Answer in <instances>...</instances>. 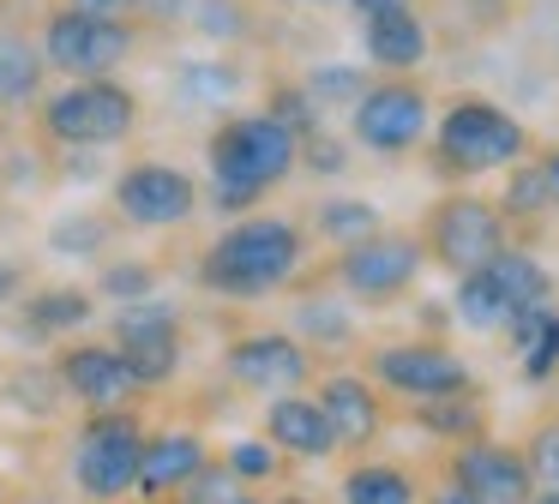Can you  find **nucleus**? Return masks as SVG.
<instances>
[{"instance_id":"0eeeda50","label":"nucleus","mask_w":559,"mask_h":504,"mask_svg":"<svg viewBox=\"0 0 559 504\" xmlns=\"http://www.w3.org/2000/svg\"><path fill=\"white\" fill-rule=\"evenodd\" d=\"M421 240H427V252H433V259L445 264L451 276L481 271V264L493 259L499 247H511L499 204L475 199V192H451V199H439L433 216H427V235H421Z\"/></svg>"},{"instance_id":"ea45409f","label":"nucleus","mask_w":559,"mask_h":504,"mask_svg":"<svg viewBox=\"0 0 559 504\" xmlns=\"http://www.w3.org/2000/svg\"><path fill=\"white\" fill-rule=\"evenodd\" d=\"M73 12H97V19H133L145 0H67Z\"/></svg>"},{"instance_id":"1a4fd4ad","label":"nucleus","mask_w":559,"mask_h":504,"mask_svg":"<svg viewBox=\"0 0 559 504\" xmlns=\"http://www.w3.org/2000/svg\"><path fill=\"white\" fill-rule=\"evenodd\" d=\"M349 127L355 139L367 144L373 156H403L421 144L427 132V91L415 79H385V84H367L349 108Z\"/></svg>"},{"instance_id":"f03ea898","label":"nucleus","mask_w":559,"mask_h":504,"mask_svg":"<svg viewBox=\"0 0 559 504\" xmlns=\"http://www.w3.org/2000/svg\"><path fill=\"white\" fill-rule=\"evenodd\" d=\"M301 259H307V235L295 223H283V216H241L199 259V283L223 300H265L301 271Z\"/></svg>"},{"instance_id":"a878e982","label":"nucleus","mask_w":559,"mask_h":504,"mask_svg":"<svg viewBox=\"0 0 559 504\" xmlns=\"http://www.w3.org/2000/svg\"><path fill=\"white\" fill-rule=\"evenodd\" d=\"M313 223H319V235L337 240V247H355V240L379 235V211L367 199H325Z\"/></svg>"},{"instance_id":"6ab92c4d","label":"nucleus","mask_w":559,"mask_h":504,"mask_svg":"<svg viewBox=\"0 0 559 504\" xmlns=\"http://www.w3.org/2000/svg\"><path fill=\"white\" fill-rule=\"evenodd\" d=\"M265 439L277 444V451L301 456V463H325V456L337 451V432L319 415V403H307V396H295V391H283L277 403L265 408Z\"/></svg>"},{"instance_id":"f704fd0d","label":"nucleus","mask_w":559,"mask_h":504,"mask_svg":"<svg viewBox=\"0 0 559 504\" xmlns=\"http://www.w3.org/2000/svg\"><path fill=\"white\" fill-rule=\"evenodd\" d=\"M151 288H157V271H151L145 259H127V264H109V271H103V295L127 300V307H133V300H151Z\"/></svg>"},{"instance_id":"bb28decb","label":"nucleus","mask_w":559,"mask_h":504,"mask_svg":"<svg viewBox=\"0 0 559 504\" xmlns=\"http://www.w3.org/2000/svg\"><path fill=\"white\" fill-rule=\"evenodd\" d=\"M301 91L313 96L319 108H355V96L367 91V72H361V67H349V60H325V67L307 72Z\"/></svg>"},{"instance_id":"4468645a","label":"nucleus","mask_w":559,"mask_h":504,"mask_svg":"<svg viewBox=\"0 0 559 504\" xmlns=\"http://www.w3.org/2000/svg\"><path fill=\"white\" fill-rule=\"evenodd\" d=\"M451 487H463L481 504H523L535 492V480H530L523 451L493 444V439H469V444H457V456H451Z\"/></svg>"},{"instance_id":"39448f33","label":"nucleus","mask_w":559,"mask_h":504,"mask_svg":"<svg viewBox=\"0 0 559 504\" xmlns=\"http://www.w3.org/2000/svg\"><path fill=\"white\" fill-rule=\"evenodd\" d=\"M139 451H145V427H139V415H127V408H91L85 432H79V444H73L79 492L97 499V504L127 499L133 480H139Z\"/></svg>"},{"instance_id":"ddd939ff","label":"nucleus","mask_w":559,"mask_h":504,"mask_svg":"<svg viewBox=\"0 0 559 504\" xmlns=\"http://www.w3.org/2000/svg\"><path fill=\"white\" fill-rule=\"evenodd\" d=\"M223 367H229V379L241 384V391H295V384H307V372H313V355H307V343H295V336L283 331H253L241 336V343H229V355H223Z\"/></svg>"},{"instance_id":"cd10ccee","label":"nucleus","mask_w":559,"mask_h":504,"mask_svg":"<svg viewBox=\"0 0 559 504\" xmlns=\"http://www.w3.org/2000/svg\"><path fill=\"white\" fill-rule=\"evenodd\" d=\"M421 427H433L439 439L469 444V439H481V403H475V391L469 396H439V403H421Z\"/></svg>"},{"instance_id":"9d476101","label":"nucleus","mask_w":559,"mask_h":504,"mask_svg":"<svg viewBox=\"0 0 559 504\" xmlns=\"http://www.w3.org/2000/svg\"><path fill=\"white\" fill-rule=\"evenodd\" d=\"M373 379L391 396H409V403H439V396H469L475 372L463 355H451L445 343H397L373 355Z\"/></svg>"},{"instance_id":"5701e85b","label":"nucleus","mask_w":559,"mask_h":504,"mask_svg":"<svg viewBox=\"0 0 559 504\" xmlns=\"http://www.w3.org/2000/svg\"><path fill=\"white\" fill-rule=\"evenodd\" d=\"M343 504H415V480L397 463H361L343 475Z\"/></svg>"},{"instance_id":"a19ab883","label":"nucleus","mask_w":559,"mask_h":504,"mask_svg":"<svg viewBox=\"0 0 559 504\" xmlns=\"http://www.w3.org/2000/svg\"><path fill=\"white\" fill-rule=\"evenodd\" d=\"M25 283V271H19V264H7L0 259V300H13V288Z\"/></svg>"},{"instance_id":"aec40b11","label":"nucleus","mask_w":559,"mask_h":504,"mask_svg":"<svg viewBox=\"0 0 559 504\" xmlns=\"http://www.w3.org/2000/svg\"><path fill=\"white\" fill-rule=\"evenodd\" d=\"M481 271H487V283L499 288V307H506V319L554 307V276H547V264L535 259V252H523V247H499L493 259L481 264ZM499 331H506V324H499Z\"/></svg>"},{"instance_id":"49530a36","label":"nucleus","mask_w":559,"mask_h":504,"mask_svg":"<svg viewBox=\"0 0 559 504\" xmlns=\"http://www.w3.org/2000/svg\"><path fill=\"white\" fill-rule=\"evenodd\" d=\"M223 504H265V499H259V492H247V487H241V492H229V499H223Z\"/></svg>"},{"instance_id":"e433bc0d","label":"nucleus","mask_w":559,"mask_h":504,"mask_svg":"<svg viewBox=\"0 0 559 504\" xmlns=\"http://www.w3.org/2000/svg\"><path fill=\"white\" fill-rule=\"evenodd\" d=\"M523 463H530L535 487H559V427H542L530 444H523Z\"/></svg>"},{"instance_id":"c03bdc74","label":"nucleus","mask_w":559,"mask_h":504,"mask_svg":"<svg viewBox=\"0 0 559 504\" xmlns=\"http://www.w3.org/2000/svg\"><path fill=\"white\" fill-rule=\"evenodd\" d=\"M433 504H481V499H469L463 487H445V492H433Z\"/></svg>"},{"instance_id":"4be33fe9","label":"nucleus","mask_w":559,"mask_h":504,"mask_svg":"<svg viewBox=\"0 0 559 504\" xmlns=\"http://www.w3.org/2000/svg\"><path fill=\"white\" fill-rule=\"evenodd\" d=\"M235 91H241V67L235 60H187L175 72V96L187 108H223Z\"/></svg>"},{"instance_id":"c756f323","label":"nucleus","mask_w":559,"mask_h":504,"mask_svg":"<svg viewBox=\"0 0 559 504\" xmlns=\"http://www.w3.org/2000/svg\"><path fill=\"white\" fill-rule=\"evenodd\" d=\"M511 168H518V163H511ZM542 211H554V192H547L542 163H535V168H518V175H511V187H506V199H499V216L523 223V216H542Z\"/></svg>"},{"instance_id":"c85d7f7f","label":"nucleus","mask_w":559,"mask_h":504,"mask_svg":"<svg viewBox=\"0 0 559 504\" xmlns=\"http://www.w3.org/2000/svg\"><path fill=\"white\" fill-rule=\"evenodd\" d=\"M187 19H193V31L199 36H211V43H241L247 31H253V12L241 7V0H193L187 7Z\"/></svg>"},{"instance_id":"6e6552de","label":"nucleus","mask_w":559,"mask_h":504,"mask_svg":"<svg viewBox=\"0 0 559 504\" xmlns=\"http://www.w3.org/2000/svg\"><path fill=\"white\" fill-rule=\"evenodd\" d=\"M421 264H427L421 240L415 235H385V228H379V235L343 247L337 283L349 288V300H361V307H391V300H403L415 288Z\"/></svg>"},{"instance_id":"dca6fc26","label":"nucleus","mask_w":559,"mask_h":504,"mask_svg":"<svg viewBox=\"0 0 559 504\" xmlns=\"http://www.w3.org/2000/svg\"><path fill=\"white\" fill-rule=\"evenodd\" d=\"M205 463H211L205 439H199V432H187V427H169V432H157V439H145L133 492H145V499H169V492H181Z\"/></svg>"},{"instance_id":"7c9ffc66","label":"nucleus","mask_w":559,"mask_h":504,"mask_svg":"<svg viewBox=\"0 0 559 504\" xmlns=\"http://www.w3.org/2000/svg\"><path fill=\"white\" fill-rule=\"evenodd\" d=\"M103 240H109V223L91 216V211H73L49 228V247L67 252V259H91V252H103Z\"/></svg>"},{"instance_id":"4c0bfd02","label":"nucleus","mask_w":559,"mask_h":504,"mask_svg":"<svg viewBox=\"0 0 559 504\" xmlns=\"http://www.w3.org/2000/svg\"><path fill=\"white\" fill-rule=\"evenodd\" d=\"M181 492H187V504H223L229 492H241V480H235L229 468H211V463H205V468H199V475L187 480Z\"/></svg>"},{"instance_id":"a18cd8bd","label":"nucleus","mask_w":559,"mask_h":504,"mask_svg":"<svg viewBox=\"0 0 559 504\" xmlns=\"http://www.w3.org/2000/svg\"><path fill=\"white\" fill-rule=\"evenodd\" d=\"M523 504H559V487H542V492H530Z\"/></svg>"},{"instance_id":"2f4dec72","label":"nucleus","mask_w":559,"mask_h":504,"mask_svg":"<svg viewBox=\"0 0 559 504\" xmlns=\"http://www.w3.org/2000/svg\"><path fill=\"white\" fill-rule=\"evenodd\" d=\"M301 331L313 336V343H325V348H349L355 343V319L337 307V300H301Z\"/></svg>"},{"instance_id":"9b49d317","label":"nucleus","mask_w":559,"mask_h":504,"mask_svg":"<svg viewBox=\"0 0 559 504\" xmlns=\"http://www.w3.org/2000/svg\"><path fill=\"white\" fill-rule=\"evenodd\" d=\"M115 355L127 360V372L139 379V391H157L181 367V319L163 300H133L115 319Z\"/></svg>"},{"instance_id":"473e14b6","label":"nucleus","mask_w":559,"mask_h":504,"mask_svg":"<svg viewBox=\"0 0 559 504\" xmlns=\"http://www.w3.org/2000/svg\"><path fill=\"white\" fill-rule=\"evenodd\" d=\"M518 355H523V379H530V384H542L547 372L559 367V312L554 307H547V319L535 324V336L518 348Z\"/></svg>"},{"instance_id":"a211bd4d","label":"nucleus","mask_w":559,"mask_h":504,"mask_svg":"<svg viewBox=\"0 0 559 504\" xmlns=\"http://www.w3.org/2000/svg\"><path fill=\"white\" fill-rule=\"evenodd\" d=\"M361 48L379 72L403 79L427 60V24L415 19V7H391V12H367L361 19Z\"/></svg>"},{"instance_id":"c9c22d12","label":"nucleus","mask_w":559,"mask_h":504,"mask_svg":"<svg viewBox=\"0 0 559 504\" xmlns=\"http://www.w3.org/2000/svg\"><path fill=\"white\" fill-rule=\"evenodd\" d=\"M277 444H271V439H241V444H229V463H223V468H229V475L235 480H271V475H277Z\"/></svg>"},{"instance_id":"20e7f679","label":"nucleus","mask_w":559,"mask_h":504,"mask_svg":"<svg viewBox=\"0 0 559 504\" xmlns=\"http://www.w3.org/2000/svg\"><path fill=\"white\" fill-rule=\"evenodd\" d=\"M439 168L445 175H493V168H511L523 151H530V132L518 127V120L506 115V108L481 103V96H463V103L445 108V120H439Z\"/></svg>"},{"instance_id":"58836bf2","label":"nucleus","mask_w":559,"mask_h":504,"mask_svg":"<svg viewBox=\"0 0 559 504\" xmlns=\"http://www.w3.org/2000/svg\"><path fill=\"white\" fill-rule=\"evenodd\" d=\"M301 163L313 168V175H343V168H349V156L337 151V139H325V132H307V139H301Z\"/></svg>"},{"instance_id":"f3484780","label":"nucleus","mask_w":559,"mask_h":504,"mask_svg":"<svg viewBox=\"0 0 559 504\" xmlns=\"http://www.w3.org/2000/svg\"><path fill=\"white\" fill-rule=\"evenodd\" d=\"M319 415L337 432V451L343 444H373L379 432H385V408H379L373 384L355 379V372H331V379L319 384Z\"/></svg>"},{"instance_id":"72a5a7b5","label":"nucleus","mask_w":559,"mask_h":504,"mask_svg":"<svg viewBox=\"0 0 559 504\" xmlns=\"http://www.w3.org/2000/svg\"><path fill=\"white\" fill-rule=\"evenodd\" d=\"M265 115L283 120L295 139H307V132H313V120H319V103L301 91V84H277V91H271V108H265Z\"/></svg>"},{"instance_id":"7ed1b4c3","label":"nucleus","mask_w":559,"mask_h":504,"mask_svg":"<svg viewBox=\"0 0 559 504\" xmlns=\"http://www.w3.org/2000/svg\"><path fill=\"white\" fill-rule=\"evenodd\" d=\"M37 120L61 151H103V144L133 139L139 96L121 79H73L67 91L43 96Z\"/></svg>"},{"instance_id":"423d86ee","label":"nucleus","mask_w":559,"mask_h":504,"mask_svg":"<svg viewBox=\"0 0 559 504\" xmlns=\"http://www.w3.org/2000/svg\"><path fill=\"white\" fill-rule=\"evenodd\" d=\"M43 67L67 72V79H109L127 55L139 48V31L127 19H97V12L55 7L43 19Z\"/></svg>"},{"instance_id":"2eb2a0df","label":"nucleus","mask_w":559,"mask_h":504,"mask_svg":"<svg viewBox=\"0 0 559 504\" xmlns=\"http://www.w3.org/2000/svg\"><path fill=\"white\" fill-rule=\"evenodd\" d=\"M55 379L67 396H79L85 408H127V396L139 391V379L127 372V360L115 355V343H73L55 360Z\"/></svg>"},{"instance_id":"393cba45","label":"nucleus","mask_w":559,"mask_h":504,"mask_svg":"<svg viewBox=\"0 0 559 504\" xmlns=\"http://www.w3.org/2000/svg\"><path fill=\"white\" fill-rule=\"evenodd\" d=\"M451 307L469 331H499L506 324V307H499V288L487 283V271H463L457 288H451Z\"/></svg>"},{"instance_id":"f8f14e48","label":"nucleus","mask_w":559,"mask_h":504,"mask_svg":"<svg viewBox=\"0 0 559 504\" xmlns=\"http://www.w3.org/2000/svg\"><path fill=\"white\" fill-rule=\"evenodd\" d=\"M115 211L133 228H175L199 211V180L175 163H133L115 175Z\"/></svg>"},{"instance_id":"b1692460","label":"nucleus","mask_w":559,"mask_h":504,"mask_svg":"<svg viewBox=\"0 0 559 504\" xmlns=\"http://www.w3.org/2000/svg\"><path fill=\"white\" fill-rule=\"evenodd\" d=\"M85 319H91V295H79V288H43V295L25 300V331L31 336L79 331Z\"/></svg>"},{"instance_id":"f257e3e1","label":"nucleus","mask_w":559,"mask_h":504,"mask_svg":"<svg viewBox=\"0 0 559 504\" xmlns=\"http://www.w3.org/2000/svg\"><path fill=\"white\" fill-rule=\"evenodd\" d=\"M211 204L217 211H253L271 187L295 175L301 163V139L271 115H235L211 132Z\"/></svg>"},{"instance_id":"37998d69","label":"nucleus","mask_w":559,"mask_h":504,"mask_svg":"<svg viewBox=\"0 0 559 504\" xmlns=\"http://www.w3.org/2000/svg\"><path fill=\"white\" fill-rule=\"evenodd\" d=\"M349 7L367 19V12H391V7H409V0H349Z\"/></svg>"},{"instance_id":"de8ad7c7","label":"nucleus","mask_w":559,"mask_h":504,"mask_svg":"<svg viewBox=\"0 0 559 504\" xmlns=\"http://www.w3.org/2000/svg\"><path fill=\"white\" fill-rule=\"evenodd\" d=\"M271 504H313V499H295V492H289V499H271Z\"/></svg>"},{"instance_id":"09e8293b","label":"nucleus","mask_w":559,"mask_h":504,"mask_svg":"<svg viewBox=\"0 0 559 504\" xmlns=\"http://www.w3.org/2000/svg\"><path fill=\"white\" fill-rule=\"evenodd\" d=\"M295 7H325V0H295Z\"/></svg>"},{"instance_id":"79ce46f5","label":"nucleus","mask_w":559,"mask_h":504,"mask_svg":"<svg viewBox=\"0 0 559 504\" xmlns=\"http://www.w3.org/2000/svg\"><path fill=\"white\" fill-rule=\"evenodd\" d=\"M542 175H547V192H554V204H559V151L542 156Z\"/></svg>"},{"instance_id":"412c9836","label":"nucleus","mask_w":559,"mask_h":504,"mask_svg":"<svg viewBox=\"0 0 559 504\" xmlns=\"http://www.w3.org/2000/svg\"><path fill=\"white\" fill-rule=\"evenodd\" d=\"M43 48L19 31H0V108H31L43 96Z\"/></svg>"}]
</instances>
